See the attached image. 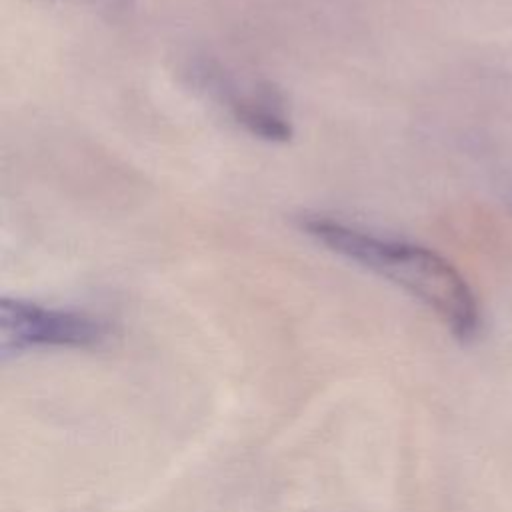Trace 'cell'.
Instances as JSON below:
<instances>
[{
    "label": "cell",
    "mask_w": 512,
    "mask_h": 512,
    "mask_svg": "<svg viewBox=\"0 0 512 512\" xmlns=\"http://www.w3.org/2000/svg\"><path fill=\"white\" fill-rule=\"evenodd\" d=\"M300 228L318 244L388 278L426 304L458 340H472L482 324L478 300L464 276L438 252L382 238L324 214H306Z\"/></svg>",
    "instance_id": "obj_1"
},
{
    "label": "cell",
    "mask_w": 512,
    "mask_h": 512,
    "mask_svg": "<svg viewBox=\"0 0 512 512\" xmlns=\"http://www.w3.org/2000/svg\"><path fill=\"white\" fill-rule=\"evenodd\" d=\"M226 106L234 120L250 134L268 142H286L292 136V122L282 96L272 86H252L250 90H224Z\"/></svg>",
    "instance_id": "obj_3"
},
{
    "label": "cell",
    "mask_w": 512,
    "mask_h": 512,
    "mask_svg": "<svg viewBox=\"0 0 512 512\" xmlns=\"http://www.w3.org/2000/svg\"><path fill=\"white\" fill-rule=\"evenodd\" d=\"M110 336V324L82 310L42 306L4 296L0 302L2 358L38 348H92Z\"/></svg>",
    "instance_id": "obj_2"
}]
</instances>
